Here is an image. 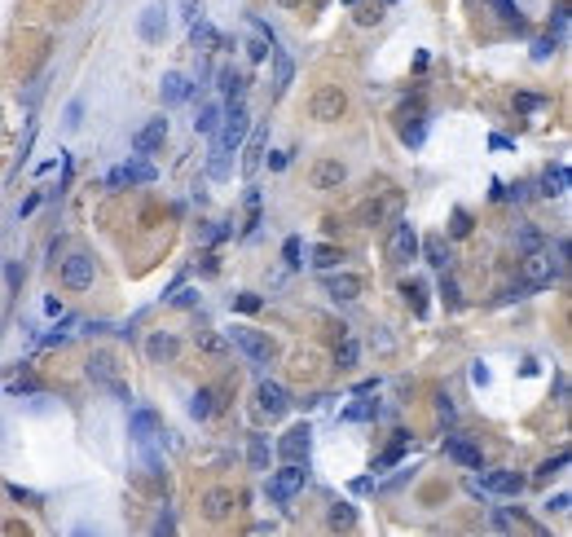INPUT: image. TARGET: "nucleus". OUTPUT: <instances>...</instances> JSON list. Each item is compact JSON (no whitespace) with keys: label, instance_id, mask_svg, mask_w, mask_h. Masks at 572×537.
<instances>
[{"label":"nucleus","instance_id":"obj_57","mask_svg":"<svg viewBox=\"0 0 572 537\" xmlns=\"http://www.w3.org/2000/svg\"><path fill=\"white\" fill-rule=\"evenodd\" d=\"M36 207H40V194H31V199H27V203L18 207V216H31V211H36Z\"/></svg>","mask_w":572,"mask_h":537},{"label":"nucleus","instance_id":"obj_40","mask_svg":"<svg viewBox=\"0 0 572 537\" xmlns=\"http://www.w3.org/2000/svg\"><path fill=\"white\" fill-rule=\"evenodd\" d=\"M449 234H453V238H467V234H471V216H467L463 207L453 211V220H449Z\"/></svg>","mask_w":572,"mask_h":537},{"label":"nucleus","instance_id":"obj_62","mask_svg":"<svg viewBox=\"0 0 572 537\" xmlns=\"http://www.w3.org/2000/svg\"><path fill=\"white\" fill-rule=\"evenodd\" d=\"M383 5H397V0H383Z\"/></svg>","mask_w":572,"mask_h":537},{"label":"nucleus","instance_id":"obj_1","mask_svg":"<svg viewBox=\"0 0 572 537\" xmlns=\"http://www.w3.org/2000/svg\"><path fill=\"white\" fill-rule=\"evenodd\" d=\"M220 119H225V128H220L216 150H211V164H207L211 176H229V154H234L238 145L247 141V133H251V115H247V102H242V97L229 102V110H225Z\"/></svg>","mask_w":572,"mask_h":537},{"label":"nucleus","instance_id":"obj_19","mask_svg":"<svg viewBox=\"0 0 572 537\" xmlns=\"http://www.w3.org/2000/svg\"><path fill=\"white\" fill-rule=\"evenodd\" d=\"M189 44L199 48V53H211V48H220L225 40H220V31L211 27L207 18H199V22H189Z\"/></svg>","mask_w":572,"mask_h":537},{"label":"nucleus","instance_id":"obj_21","mask_svg":"<svg viewBox=\"0 0 572 537\" xmlns=\"http://www.w3.org/2000/svg\"><path fill=\"white\" fill-rule=\"evenodd\" d=\"M418 247H423V260H427L432 269H440V273L449 269V247H445V238H440V234H432L427 242H418Z\"/></svg>","mask_w":572,"mask_h":537},{"label":"nucleus","instance_id":"obj_10","mask_svg":"<svg viewBox=\"0 0 572 537\" xmlns=\"http://www.w3.org/2000/svg\"><path fill=\"white\" fill-rule=\"evenodd\" d=\"M471 489H488V493H524V476H515V471H480V480H471Z\"/></svg>","mask_w":572,"mask_h":537},{"label":"nucleus","instance_id":"obj_27","mask_svg":"<svg viewBox=\"0 0 572 537\" xmlns=\"http://www.w3.org/2000/svg\"><path fill=\"white\" fill-rule=\"evenodd\" d=\"M269 458H273L269 436H251V445H247V463H251V471H269Z\"/></svg>","mask_w":572,"mask_h":537},{"label":"nucleus","instance_id":"obj_46","mask_svg":"<svg viewBox=\"0 0 572 537\" xmlns=\"http://www.w3.org/2000/svg\"><path fill=\"white\" fill-rule=\"evenodd\" d=\"M515 106H519V110H542V97H537V93H519Z\"/></svg>","mask_w":572,"mask_h":537},{"label":"nucleus","instance_id":"obj_11","mask_svg":"<svg viewBox=\"0 0 572 537\" xmlns=\"http://www.w3.org/2000/svg\"><path fill=\"white\" fill-rule=\"evenodd\" d=\"M255 401H260V410H265L269 418H282L286 410H291V392H286V387L282 383H260V392H255Z\"/></svg>","mask_w":572,"mask_h":537},{"label":"nucleus","instance_id":"obj_51","mask_svg":"<svg viewBox=\"0 0 572 537\" xmlns=\"http://www.w3.org/2000/svg\"><path fill=\"white\" fill-rule=\"evenodd\" d=\"M568 502H572L568 493H554V498H546V511H559V515H564V511H568Z\"/></svg>","mask_w":572,"mask_h":537},{"label":"nucleus","instance_id":"obj_33","mask_svg":"<svg viewBox=\"0 0 572 537\" xmlns=\"http://www.w3.org/2000/svg\"><path fill=\"white\" fill-rule=\"evenodd\" d=\"M211 410H216V392H194V401H189V414L194 418H211Z\"/></svg>","mask_w":572,"mask_h":537},{"label":"nucleus","instance_id":"obj_35","mask_svg":"<svg viewBox=\"0 0 572 537\" xmlns=\"http://www.w3.org/2000/svg\"><path fill=\"white\" fill-rule=\"evenodd\" d=\"M339 260H343V256H339V247H331V242H321V247L313 251V269H321V273H326V269H335Z\"/></svg>","mask_w":572,"mask_h":537},{"label":"nucleus","instance_id":"obj_7","mask_svg":"<svg viewBox=\"0 0 572 537\" xmlns=\"http://www.w3.org/2000/svg\"><path fill=\"white\" fill-rule=\"evenodd\" d=\"M88 379H93V383H102V387H110V392L119 397V401H133V397H128V387H124V379H119V370H114V362H110L106 352L88 357Z\"/></svg>","mask_w":572,"mask_h":537},{"label":"nucleus","instance_id":"obj_50","mask_svg":"<svg viewBox=\"0 0 572 537\" xmlns=\"http://www.w3.org/2000/svg\"><path fill=\"white\" fill-rule=\"evenodd\" d=\"M436 414H440V423H453V401L440 397V401H436Z\"/></svg>","mask_w":572,"mask_h":537},{"label":"nucleus","instance_id":"obj_22","mask_svg":"<svg viewBox=\"0 0 572 537\" xmlns=\"http://www.w3.org/2000/svg\"><path fill=\"white\" fill-rule=\"evenodd\" d=\"M542 194H550V199H564L568 194V168L564 164H550L542 172Z\"/></svg>","mask_w":572,"mask_h":537},{"label":"nucleus","instance_id":"obj_44","mask_svg":"<svg viewBox=\"0 0 572 537\" xmlns=\"http://www.w3.org/2000/svg\"><path fill=\"white\" fill-rule=\"evenodd\" d=\"M9 392L18 397V392H40V383L31 379V374H22V379H9Z\"/></svg>","mask_w":572,"mask_h":537},{"label":"nucleus","instance_id":"obj_25","mask_svg":"<svg viewBox=\"0 0 572 537\" xmlns=\"http://www.w3.org/2000/svg\"><path fill=\"white\" fill-rule=\"evenodd\" d=\"M220 93L229 97V102H234V97H242V93H247V75H242L238 67H220Z\"/></svg>","mask_w":572,"mask_h":537},{"label":"nucleus","instance_id":"obj_20","mask_svg":"<svg viewBox=\"0 0 572 537\" xmlns=\"http://www.w3.org/2000/svg\"><path fill=\"white\" fill-rule=\"evenodd\" d=\"M291 79H295V62H291L282 48H273V93L282 97L291 88Z\"/></svg>","mask_w":572,"mask_h":537},{"label":"nucleus","instance_id":"obj_38","mask_svg":"<svg viewBox=\"0 0 572 537\" xmlns=\"http://www.w3.org/2000/svg\"><path fill=\"white\" fill-rule=\"evenodd\" d=\"M374 414H379V410H374L370 401H357V405H348V410H343V418H348V423H366V418H374Z\"/></svg>","mask_w":572,"mask_h":537},{"label":"nucleus","instance_id":"obj_24","mask_svg":"<svg viewBox=\"0 0 572 537\" xmlns=\"http://www.w3.org/2000/svg\"><path fill=\"white\" fill-rule=\"evenodd\" d=\"M265 128H255L251 133V141H247V154H242V172L247 176H255V168H260V159H265Z\"/></svg>","mask_w":572,"mask_h":537},{"label":"nucleus","instance_id":"obj_29","mask_svg":"<svg viewBox=\"0 0 572 537\" xmlns=\"http://www.w3.org/2000/svg\"><path fill=\"white\" fill-rule=\"evenodd\" d=\"M163 31H168V22H163V9L150 5V9L141 13V36H145V40H163Z\"/></svg>","mask_w":572,"mask_h":537},{"label":"nucleus","instance_id":"obj_34","mask_svg":"<svg viewBox=\"0 0 572 537\" xmlns=\"http://www.w3.org/2000/svg\"><path fill=\"white\" fill-rule=\"evenodd\" d=\"M405 449H410V436H405V432H397V441H392V445L383 449V458H379V467H397Z\"/></svg>","mask_w":572,"mask_h":537},{"label":"nucleus","instance_id":"obj_37","mask_svg":"<svg viewBox=\"0 0 572 537\" xmlns=\"http://www.w3.org/2000/svg\"><path fill=\"white\" fill-rule=\"evenodd\" d=\"M564 467H568V449H564V453H554V458H546L542 467H537V480H550L554 471H564Z\"/></svg>","mask_w":572,"mask_h":537},{"label":"nucleus","instance_id":"obj_63","mask_svg":"<svg viewBox=\"0 0 572 537\" xmlns=\"http://www.w3.org/2000/svg\"><path fill=\"white\" fill-rule=\"evenodd\" d=\"M343 5H357V0H343Z\"/></svg>","mask_w":572,"mask_h":537},{"label":"nucleus","instance_id":"obj_14","mask_svg":"<svg viewBox=\"0 0 572 537\" xmlns=\"http://www.w3.org/2000/svg\"><path fill=\"white\" fill-rule=\"evenodd\" d=\"M326 291H331L335 300H357L366 291V282L357 278V273H331L326 269Z\"/></svg>","mask_w":572,"mask_h":537},{"label":"nucleus","instance_id":"obj_5","mask_svg":"<svg viewBox=\"0 0 572 537\" xmlns=\"http://www.w3.org/2000/svg\"><path fill=\"white\" fill-rule=\"evenodd\" d=\"M559 260H550V251H542V247H537V251H528L524 256V286H550L554 278H559Z\"/></svg>","mask_w":572,"mask_h":537},{"label":"nucleus","instance_id":"obj_12","mask_svg":"<svg viewBox=\"0 0 572 537\" xmlns=\"http://www.w3.org/2000/svg\"><path fill=\"white\" fill-rule=\"evenodd\" d=\"M387 251H392L397 265H410V260L418 256V234H414V225H397V234H392Z\"/></svg>","mask_w":572,"mask_h":537},{"label":"nucleus","instance_id":"obj_28","mask_svg":"<svg viewBox=\"0 0 572 537\" xmlns=\"http://www.w3.org/2000/svg\"><path fill=\"white\" fill-rule=\"evenodd\" d=\"M401 296L405 300H410V308H414V313L423 317V313H427V282H423V278H410V282H405L401 286Z\"/></svg>","mask_w":572,"mask_h":537},{"label":"nucleus","instance_id":"obj_61","mask_svg":"<svg viewBox=\"0 0 572 537\" xmlns=\"http://www.w3.org/2000/svg\"><path fill=\"white\" fill-rule=\"evenodd\" d=\"M277 5H286V9H295V5H304V0H277Z\"/></svg>","mask_w":572,"mask_h":537},{"label":"nucleus","instance_id":"obj_55","mask_svg":"<svg viewBox=\"0 0 572 537\" xmlns=\"http://www.w3.org/2000/svg\"><path fill=\"white\" fill-rule=\"evenodd\" d=\"M199 339H203V348H207V352H220V348H225V339H216V335H207V331H203Z\"/></svg>","mask_w":572,"mask_h":537},{"label":"nucleus","instance_id":"obj_18","mask_svg":"<svg viewBox=\"0 0 572 537\" xmlns=\"http://www.w3.org/2000/svg\"><path fill=\"white\" fill-rule=\"evenodd\" d=\"M128 427H133V441H154V436H159V427H163V423H159V414L154 410H133V418H128Z\"/></svg>","mask_w":572,"mask_h":537},{"label":"nucleus","instance_id":"obj_54","mask_svg":"<svg viewBox=\"0 0 572 537\" xmlns=\"http://www.w3.org/2000/svg\"><path fill=\"white\" fill-rule=\"evenodd\" d=\"M379 18H383L379 9H361V13H357V22H361V27H374V22H379Z\"/></svg>","mask_w":572,"mask_h":537},{"label":"nucleus","instance_id":"obj_4","mask_svg":"<svg viewBox=\"0 0 572 537\" xmlns=\"http://www.w3.org/2000/svg\"><path fill=\"white\" fill-rule=\"evenodd\" d=\"M304 480H308L304 463H286L282 471H273V476H269V498H273V502H291V498L304 489Z\"/></svg>","mask_w":572,"mask_h":537},{"label":"nucleus","instance_id":"obj_48","mask_svg":"<svg viewBox=\"0 0 572 537\" xmlns=\"http://www.w3.org/2000/svg\"><path fill=\"white\" fill-rule=\"evenodd\" d=\"M79 119H84V102H71L67 106V128H79Z\"/></svg>","mask_w":572,"mask_h":537},{"label":"nucleus","instance_id":"obj_60","mask_svg":"<svg viewBox=\"0 0 572 537\" xmlns=\"http://www.w3.org/2000/svg\"><path fill=\"white\" fill-rule=\"evenodd\" d=\"M172 529H176V519H172V515H163L159 524H154V533H172Z\"/></svg>","mask_w":572,"mask_h":537},{"label":"nucleus","instance_id":"obj_42","mask_svg":"<svg viewBox=\"0 0 572 537\" xmlns=\"http://www.w3.org/2000/svg\"><path fill=\"white\" fill-rule=\"evenodd\" d=\"M519 247H524V251H537V247H542V234H537L533 225H524V230H519Z\"/></svg>","mask_w":572,"mask_h":537},{"label":"nucleus","instance_id":"obj_53","mask_svg":"<svg viewBox=\"0 0 572 537\" xmlns=\"http://www.w3.org/2000/svg\"><path fill=\"white\" fill-rule=\"evenodd\" d=\"M176 304H181V308H194V304H199V291H194V286H185L181 296H176Z\"/></svg>","mask_w":572,"mask_h":537},{"label":"nucleus","instance_id":"obj_43","mask_svg":"<svg viewBox=\"0 0 572 537\" xmlns=\"http://www.w3.org/2000/svg\"><path fill=\"white\" fill-rule=\"evenodd\" d=\"M554 44H559V36H546V40H537V44H533V58H537V62H546V58L554 53Z\"/></svg>","mask_w":572,"mask_h":537},{"label":"nucleus","instance_id":"obj_23","mask_svg":"<svg viewBox=\"0 0 572 537\" xmlns=\"http://www.w3.org/2000/svg\"><path fill=\"white\" fill-rule=\"evenodd\" d=\"M357 362H361V339H357V335H343L339 348H335V366H339V370H352Z\"/></svg>","mask_w":572,"mask_h":537},{"label":"nucleus","instance_id":"obj_45","mask_svg":"<svg viewBox=\"0 0 572 537\" xmlns=\"http://www.w3.org/2000/svg\"><path fill=\"white\" fill-rule=\"evenodd\" d=\"M440 296H445V304H458V300H463V296H458V282L449 278V273H445V282H440Z\"/></svg>","mask_w":572,"mask_h":537},{"label":"nucleus","instance_id":"obj_47","mask_svg":"<svg viewBox=\"0 0 572 537\" xmlns=\"http://www.w3.org/2000/svg\"><path fill=\"white\" fill-rule=\"evenodd\" d=\"M181 13H185V22H199L203 18V5H199V0H181Z\"/></svg>","mask_w":572,"mask_h":537},{"label":"nucleus","instance_id":"obj_49","mask_svg":"<svg viewBox=\"0 0 572 537\" xmlns=\"http://www.w3.org/2000/svg\"><path fill=\"white\" fill-rule=\"evenodd\" d=\"M471 383H476V387H488V366H484V362L471 366Z\"/></svg>","mask_w":572,"mask_h":537},{"label":"nucleus","instance_id":"obj_52","mask_svg":"<svg viewBox=\"0 0 572 537\" xmlns=\"http://www.w3.org/2000/svg\"><path fill=\"white\" fill-rule=\"evenodd\" d=\"M286 164H291V150H277V154H269V168H273V172H282Z\"/></svg>","mask_w":572,"mask_h":537},{"label":"nucleus","instance_id":"obj_16","mask_svg":"<svg viewBox=\"0 0 572 537\" xmlns=\"http://www.w3.org/2000/svg\"><path fill=\"white\" fill-rule=\"evenodd\" d=\"M163 137H168V119H150V124H145L141 133L133 137V150H137V154H154L159 145H163Z\"/></svg>","mask_w":572,"mask_h":537},{"label":"nucleus","instance_id":"obj_32","mask_svg":"<svg viewBox=\"0 0 572 537\" xmlns=\"http://www.w3.org/2000/svg\"><path fill=\"white\" fill-rule=\"evenodd\" d=\"M493 13H498V18L506 22V27H524V13H519V5H515V0H493Z\"/></svg>","mask_w":572,"mask_h":537},{"label":"nucleus","instance_id":"obj_41","mask_svg":"<svg viewBox=\"0 0 572 537\" xmlns=\"http://www.w3.org/2000/svg\"><path fill=\"white\" fill-rule=\"evenodd\" d=\"M260 304H265V300H260V296H255V291H242V296L234 300V308H238V313H255V308H260Z\"/></svg>","mask_w":572,"mask_h":537},{"label":"nucleus","instance_id":"obj_2","mask_svg":"<svg viewBox=\"0 0 572 537\" xmlns=\"http://www.w3.org/2000/svg\"><path fill=\"white\" fill-rule=\"evenodd\" d=\"M229 344H234L238 352H247L251 362H260V366L273 362V339L265 331H255V326H234L229 331Z\"/></svg>","mask_w":572,"mask_h":537},{"label":"nucleus","instance_id":"obj_36","mask_svg":"<svg viewBox=\"0 0 572 537\" xmlns=\"http://www.w3.org/2000/svg\"><path fill=\"white\" fill-rule=\"evenodd\" d=\"M352 524H357V511L348 502H335L331 507V529H352Z\"/></svg>","mask_w":572,"mask_h":537},{"label":"nucleus","instance_id":"obj_9","mask_svg":"<svg viewBox=\"0 0 572 537\" xmlns=\"http://www.w3.org/2000/svg\"><path fill=\"white\" fill-rule=\"evenodd\" d=\"M308 449H313V432H308V423L291 427L282 441H277V453H282V463H308Z\"/></svg>","mask_w":572,"mask_h":537},{"label":"nucleus","instance_id":"obj_26","mask_svg":"<svg viewBox=\"0 0 572 537\" xmlns=\"http://www.w3.org/2000/svg\"><path fill=\"white\" fill-rule=\"evenodd\" d=\"M343 176H348V168L335 164V159H326V164H317V172H313V185H317V190H331V185L343 181Z\"/></svg>","mask_w":572,"mask_h":537},{"label":"nucleus","instance_id":"obj_6","mask_svg":"<svg viewBox=\"0 0 572 537\" xmlns=\"http://www.w3.org/2000/svg\"><path fill=\"white\" fill-rule=\"evenodd\" d=\"M154 176H159L154 164H150L145 154H137V159H128L124 168H114V172L106 176V185H110V190H119V185H150Z\"/></svg>","mask_w":572,"mask_h":537},{"label":"nucleus","instance_id":"obj_30","mask_svg":"<svg viewBox=\"0 0 572 537\" xmlns=\"http://www.w3.org/2000/svg\"><path fill=\"white\" fill-rule=\"evenodd\" d=\"M220 115H225V110H220L216 102H207V106L199 110V119H194V133H203V137H211V133H216V128H220Z\"/></svg>","mask_w":572,"mask_h":537},{"label":"nucleus","instance_id":"obj_59","mask_svg":"<svg viewBox=\"0 0 572 537\" xmlns=\"http://www.w3.org/2000/svg\"><path fill=\"white\" fill-rule=\"evenodd\" d=\"M5 278H9V286H18V282H22V269H18V265H9V269H5Z\"/></svg>","mask_w":572,"mask_h":537},{"label":"nucleus","instance_id":"obj_39","mask_svg":"<svg viewBox=\"0 0 572 537\" xmlns=\"http://www.w3.org/2000/svg\"><path fill=\"white\" fill-rule=\"evenodd\" d=\"M300 251H304V242H300V238H286V242H282V260H286L291 269H300V265H304Z\"/></svg>","mask_w":572,"mask_h":537},{"label":"nucleus","instance_id":"obj_8","mask_svg":"<svg viewBox=\"0 0 572 537\" xmlns=\"http://www.w3.org/2000/svg\"><path fill=\"white\" fill-rule=\"evenodd\" d=\"M93 273H97V265H93V256H88V251H75V256L62 260V282H67L71 291L93 286Z\"/></svg>","mask_w":572,"mask_h":537},{"label":"nucleus","instance_id":"obj_56","mask_svg":"<svg viewBox=\"0 0 572 537\" xmlns=\"http://www.w3.org/2000/svg\"><path fill=\"white\" fill-rule=\"evenodd\" d=\"M9 493H13V498H18V502H40V498H36V493H31V489H18V484H9Z\"/></svg>","mask_w":572,"mask_h":537},{"label":"nucleus","instance_id":"obj_3","mask_svg":"<svg viewBox=\"0 0 572 537\" xmlns=\"http://www.w3.org/2000/svg\"><path fill=\"white\" fill-rule=\"evenodd\" d=\"M343 110H348V97L339 93V84H321V88L313 93V102H308V115L321 119V124H335Z\"/></svg>","mask_w":572,"mask_h":537},{"label":"nucleus","instance_id":"obj_58","mask_svg":"<svg viewBox=\"0 0 572 537\" xmlns=\"http://www.w3.org/2000/svg\"><path fill=\"white\" fill-rule=\"evenodd\" d=\"M564 27H568V5L554 9V31H564Z\"/></svg>","mask_w":572,"mask_h":537},{"label":"nucleus","instance_id":"obj_31","mask_svg":"<svg viewBox=\"0 0 572 537\" xmlns=\"http://www.w3.org/2000/svg\"><path fill=\"white\" fill-rule=\"evenodd\" d=\"M176 348H181V344H176L172 335H154L150 344H145V352H150L154 362H172V357H176Z\"/></svg>","mask_w":572,"mask_h":537},{"label":"nucleus","instance_id":"obj_13","mask_svg":"<svg viewBox=\"0 0 572 537\" xmlns=\"http://www.w3.org/2000/svg\"><path fill=\"white\" fill-rule=\"evenodd\" d=\"M445 453L458 463V467H471L480 471V445H471L467 436H445Z\"/></svg>","mask_w":572,"mask_h":537},{"label":"nucleus","instance_id":"obj_15","mask_svg":"<svg viewBox=\"0 0 572 537\" xmlns=\"http://www.w3.org/2000/svg\"><path fill=\"white\" fill-rule=\"evenodd\" d=\"M159 93H163V106H181V102H189L194 84L181 71H168V75H163V84H159Z\"/></svg>","mask_w":572,"mask_h":537},{"label":"nucleus","instance_id":"obj_17","mask_svg":"<svg viewBox=\"0 0 572 537\" xmlns=\"http://www.w3.org/2000/svg\"><path fill=\"white\" fill-rule=\"evenodd\" d=\"M229 511H234V489H207V498H203V515L207 519H229Z\"/></svg>","mask_w":572,"mask_h":537}]
</instances>
